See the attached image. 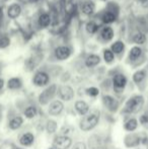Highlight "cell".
I'll use <instances>...</instances> for the list:
<instances>
[{"label":"cell","mask_w":148,"mask_h":149,"mask_svg":"<svg viewBox=\"0 0 148 149\" xmlns=\"http://www.w3.org/2000/svg\"><path fill=\"white\" fill-rule=\"evenodd\" d=\"M99 120V116L97 114H90L88 116H85L80 122V129L82 131H89V130L93 129L95 126L97 125Z\"/></svg>","instance_id":"7a4b0ae2"},{"label":"cell","mask_w":148,"mask_h":149,"mask_svg":"<svg viewBox=\"0 0 148 149\" xmlns=\"http://www.w3.org/2000/svg\"><path fill=\"white\" fill-rule=\"evenodd\" d=\"M71 54V51L68 47H65V46H61V47H58L57 49L55 50V55L56 58L59 60H65L67 59L68 57Z\"/></svg>","instance_id":"ba28073f"},{"label":"cell","mask_w":148,"mask_h":149,"mask_svg":"<svg viewBox=\"0 0 148 149\" xmlns=\"http://www.w3.org/2000/svg\"><path fill=\"white\" fill-rule=\"evenodd\" d=\"M63 108H64L63 104L60 100H55V102H53L50 104L49 114L52 115V116H57V115H59L62 112Z\"/></svg>","instance_id":"9c48e42d"},{"label":"cell","mask_w":148,"mask_h":149,"mask_svg":"<svg viewBox=\"0 0 148 149\" xmlns=\"http://www.w3.org/2000/svg\"><path fill=\"white\" fill-rule=\"evenodd\" d=\"M81 10L86 15L92 14L93 11H94V3L92 1H85L81 6Z\"/></svg>","instance_id":"5bb4252c"},{"label":"cell","mask_w":148,"mask_h":149,"mask_svg":"<svg viewBox=\"0 0 148 149\" xmlns=\"http://www.w3.org/2000/svg\"><path fill=\"white\" fill-rule=\"evenodd\" d=\"M124 48H125V45L122 43V42H120V41L115 42V43L112 45V52L113 53H116V54H120L123 52Z\"/></svg>","instance_id":"603a6c76"},{"label":"cell","mask_w":148,"mask_h":149,"mask_svg":"<svg viewBox=\"0 0 148 149\" xmlns=\"http://www.w3.org/2000/svg\"><path fill=\"white\" fill-rule=\"evenodd\" d=\"M22 123H24V119L20 116H16L9 122V128L11 130H16L22 125Z\"/></svg>","instance_id":"9a60e30c"},{"label":"cell","mask_w":148,"mask_h":149,"mask_svg":"<svg viewBox=\"0 0 148 149\" xmlns=\"http://www.w3.org/2000/svg\"><path fill=\"white\" fill-rule=\"evenodd\" d=\"M133 41H134V43L138 44V45H141V44L145 43V41H146V37H145L144 33H138L133 37Z\"/></svg>","instance_id":"d4e9b609"},{"label":"cell","mask_w":148,"mask_h":149,"mask_svg":"<svg viewBox=\"0 0 148 149\" xmlns=\"http://www.w3.org/2000/svg\"><path fill=\"white\" fill-rule=\"evenodd\" d=\"M144 104V97L142 95H136L131 97L126 102V107L124 109L125 113H137L141 110Z\"/></svg>","instance_id":"6da1fadb"},{"label":"cell","mask_w":148,"mask_h":149,"mask_svg":"<svg viewBox=\"0 0 148 149\" xmlns=\"http://www.w3.org/2000/svg\"><path fill=\"white\" fill-rule=\"evenodd\" d=\"M49 79H50L49 75H48L47 73L40 71V72L36 73V75L34 76L33 81H34V83L37 85V86H44V85L48 84V82H49Z\"/></svg>","instance_id":"52a82bcc"},{"label":"cell","mask_w":148,"mask_h":149,"mask_svg":"<svg viewBox=\"0 0 148 149\" xmlns=\"http://www.w3.org/2000/svg\"><path fill=\"white\" fill-rule=\"evenodd\" d=\"M97 30H99V26L95 22H89L88 24H86V31H88L89 33H97Z\"/></svg>","instance_id":"4316f807"},{"label":"cell","mask_w":148,"mask_h":149,"mask_svg":"<svg viewBox=\"0 0 148 149\" xmlns=\"http://www.w3.org/2000/svg\"><path fill=\"white\" fill-rule=\"evenodd\" d=\"M139 121H140V123L141 124H146L148 123V117L146 116V115H142V116L140 117V119H139Z\"/></svg>","instance_id":"d6a6232c"},{"label":"cell","mask_w":148,"mask_h":149,"mask_svg":"<svg viewBox=\"0 0 148 149\" xmlns=\"http://www.w3.org/2000/svg\"><path fill=\"white\" fill-rule=\"evenodd\" d=\"M103 102L105 104V107L110 111V112H116L119 108V102L115 100L114 97H112L111 95H105L103 97Z\"/></svg>","instance_id":"8992f818"},{"label":"cell","mask_w":148,"mask_h":149,"mask_svg":"<svg viewBox=\"0 0 148 149\" xmlns=\"http://www.w3.org/2000/svg\"><path fill=\"white\" fill-rule=\"evenodd\" d=\"M10 41L7 37H3L0 39V48H6L8 45H9Z\"/></svg>","instance_id":"4dcf8cb0"},{"label":"cell","mask_w":148,"mask_h":149,"mask_svg":"<svg viewBox=\"0 0 148 149\" xmlns=\"http://www.w3.org/2000/svg\"><path fill=\"white\" fill-rule=\"evenodd\" d=\"M101 62V58L97 55H90L89 57H87L86 61H85V65L87 67H94L97 66L99 63Z\"/></svg>","instance_id":"2e32d148"},{"label":"cell","mask_w":148,"mask_h":149,"mask_svg":"<svg viewBox=\"0 0 148 149\" xmlns=\"http://www.w3.org/2000/svg\"><path fill=\"white\" fill-rule=\"evenodd\" d=\"M58 93H59L60 97L64 100H71L74 96L73 89H72L70 86H68V85H63V86L59 87Z\"/></svg>","instance_id":"5b68a950"},{"label":"cell","mask_w":148,"mask_h":149,"mask_svg":"<svg viewBox=\"0 0 148 149\" xmlns=\"http://www.w3.org/2000/svg\"><path fill=\"white\" fill-rule=\"evenodd\" d=\"M50 149H54V148H50Z\"/></svg>","instance_id":"d590c367"},{"label":"cell","mask_w":148,"mask_h":149,"mask_svg":"<svg viewBox=\"0 0 148 149\" xmlns=\"http://www.w3.org/2000/svg\"><path fill=\"white\" fill-rule=\"evenodd\" d=\"M114 53L111 51V50H106L105 52H104V58H105V61L107 63H111L113 62V60H114Z\"/></svg>","instance_id":"f1b7e54d"},{"label":"cell","mask_w":148,"mask_h":149,"mask_svg":"<svg viewBox=\"0 0 148 149\" xmlns=\"http://www.w3.org/2000/svg\"><path fill=\"white\" fill-rule=\"evenodd\" d=\"M46 128H47L48 133H54L57 130V123L55 121H48Z\"/></svg>","instance_id":"83f0119b"},{"label":"cell","mask_w":148,"mask_h":149,"mask_svg":"<svg viewBox=\"0 0 148 149\" xmlns=\"http://www.w3.org/2000/svg\"><path fill=\"white\" fill-rule=\"evenodd\" d=\"M35 140V136L34 134L32 133H26L20 137L19 139V143L22 144V146H30L34 143Z\"/></svg>","instance_id":"8fae6325"},{"label":"cell","mask_w":148,"mask_h":149,"mask_svg":"<svg viewBox=\"0 0 148 149\" xmlns=\"http://www.w3.org/2000/svg\"><path fill=\"white\" fill-rule=\"evenodd\" d=\"M7 86L9 89H18L22 87V80H20L19 78H16V77L11 78L8 81Z\"/></svg>","instance_id":"e0dca14e"},{"label":"cell","mask_w":148,"mask_h":149,"mask_svg":"<svg viewBox=\"0 0 148 149\" xmlns=\"http://www.w3.org/2000/svg\"><path fill=\"white\" fill-rule=\"evenodd\" d=\"M115 18H116V16H115V14L113 13V12H106L105 14H104L103 16V22H105V24H112L113 22L115 20Z\"/></svg>","instance_id":"484cf974"},{"label":"cell","mask_w":148,"mask_h":149,"mask_svg":"<svg viewBox=\"0 0 148 149\" xmlns=\"http://www.w3.org/2000/svg\"><path fill=\"white\" fill-rule=\"evenodd\" d=\"M146 2H147V4H148V0H146Z\"/></svg>","instance_id":"e575fe53"},{"label":"cell","mask_w":148,"mask_h":149,"mask_svg":"<svg viewBox=\"0 0 148 149\" xmlns=\"http://www.w3.org/2000/svg\"><path fill=\"white\" fill-rule=\"evenodd\" d=\"M75 109H76L77 112L80 115H82V116L86 115L89 111L88 104L85 102H83V100H78V102H76V104H75Z\"/></svg>","instance_id":"7c38bea8"},{"label":"cell","mask_w":148,"mask_h":149,"mask_svg":"<svg viewBox=\"0 0 148 149\" xmlns=\"http://www.w3.org/2000/svg\"><path fill=\"white\" fill-rule=\"evenodd\" d=\"M145 76H146L145 71H143V70L137 71V72L134 73V75H133V80H134L136 83H140L141 81H143V79L145 78Z\"/></svg>","instance_id":"cb8c5ba5"},{"label":"cell","mask_w":148,"mask_h":149,"mask_svg":"<svg viewBox=\"0 0 148 149\" xmlns=\"http://www.w3.org/2000/svg\"><path fill=\"white\" fill-rule=\"evenodd\" d=\"M56 93V85H51L50 87H48L47 89H45L39 96V102L42 104H46L49 102L50 100L53 98V96Z\"/></svg>","instance_id":"277c9868"},{"label":"cell","mask_w":148,"mask_h":149,"mask_svg":"<svg viewBox=\"0 0 148 149\" xmlns=\"http://www.w3.org/2000/svg\"><path fill=\"white\" fill-rule=\"evenodd\" d=\"M73 149H86V146H85V144L82 143V142H78V143H76L74 145Z\"/></svg>","instance_id":"1f68e13d"},{"label":"cell","mask_w":148,"mask_h":149,"mask_svg":"<svg viewBox=\"0 0 148 149\" xmlns=\"http://www.w3.org/2000/svg\"><path fill=\"white\" fill-rule=\"evenodd\" d=\"M137 126H138V122H137L136 119H130L129 121L126 122V124H125V129L127 130V131H134V130L137 129Z\"/></svg>","instance_id":"44dd1931"},{"label":"cell","mask_w":148,"mask_h":149,"mask_svg":"<svg viewBox=\"0 0 148 149\" xmlns=\"http://www.w3.org/2000/svg\"><path fill=\"white\" fill-rule=\"evenodd\" d=\"M86 93L90 96H97L99 95V90L97 88V87H89V88L86 89Z\"/></svg>","instance_id":"f546056e"},{"label":"cell","mask_w":148,"mask_h":149,"mask_svg":"<svg viewBox=\"0 0 148 149\" xmlns=\"http://www.w3.org/2000/svg\"><path fill=\"white\" fill-rule=\"evenodd\" d=\"M20 12H22L20 6L18 5V4H12V5H10V7L8 8L7 15H8V17H10V18H16L20 14Z\"/></svg>","instance_id":"4fadbf2b"},{"label":"cell","mask_w":148,"mask_h":149,"mask_svg":"<svg viewBox=\"0 0 148 149\" xmlns=\"http://www.w3.org/2000/svg\"><path fill=\"white\" fill-rule=\"evenodd\" d=\"M114 37V31H113L112 28H104L103 31H101V38L106 41H111Z\"/></svg>","instance_id":"ac0fdd59"},{"label":"cell","mask_w":148,"mask_h":149,"mask_svg":"<svg viewBox=\"0 0 148 149\" xmlns=\"http://www.w3.org/2000/svg\"><path fill=\"white\" fill-rule=\"evenodd\" d=\"M3 85H4V80H3V79L0 78V89H1L2 87H3Z\"/></svg>","instance_id":"836d02e7"},{"label":"cell","mask_w":148,"mask_h":149,"mask_svg":"<svg viewBox=\"0 0 148 149\" xmlns=\"http://www.w3.org/2000/svg\"><path fill=\"white\" fill-rule=\"evenodd\" d=\"M114 87L116 89H123L127 84V78L123 74H117L114 77Z\"/></svg>","instance_id":"30bf717a"},{"label":"cell","mask_w":148,"mask_h":149,"mask_svg":"<svg viewBox=\"0 0 148 149\" xmlns=\"http://www.w3.org/2000/svg\"><path fill=\"white\" fill-rule=\"evenodd\" d=\"M37 113H38V110L36 107L31 106L26 109V111H24V116L28 119H33L37 116Z\"/></svg>","instance_id":"7402d4cb"},{"label":"cell","mask_w":148,"mask_h":149,"mask_svg":"<svg viewBox=\"0 0 148 149\" xmlns=\"http://www.w3.org/2000/svg\"><path fill=\"white\" fill-rule=\"evenodd\" d=\"M72 140L71 138H69L68 136H57L54 139L53 146L54 149H68L71 146Z\"/></svg>","instance_id":"3957f363"},{"label":"cell","mask_w":148,"mask_h":149,"mask_svg":"<svg viewBox=\"0 0 148 149\" xmlns=\"http://www.w3.org/2000/svg\"><path fill=\"white\" fill-rule=\"evenodd\" d=\"M141 54H142V50H141V48L139 47H134L131 49L130 51V54H129V57H130L131 60H137L139 57L141 56Z\"/></svg>","instance_id":"ffe728a7"},{"label":"cell","mask_w":148,"mask_h":149,"mask_svg":"<svg viewBox=\"0 0 148 149\" xmlns=\"http://www.w3.org/2000/svg\"><path fill=\"white\" fill-rule=\"evenodd\" d=\"M50 22H51V17H50V15L48 13H43L39 17V24L43 28L48 26L50 24Z\"/></svg>","instance_id":"d6986e66"}]
</instances>
